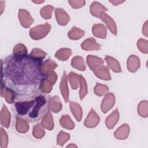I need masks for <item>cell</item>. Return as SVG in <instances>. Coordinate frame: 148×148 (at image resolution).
Listing matches in <instances>:
<instances>
[{
  "mask_svg": "<svg viewBox=\"0 0 148 148\" xmlns=\"http://www.w3.org/2000/svg\"><path fill=\"white\" fill-rule=\"evenodd\" d=\"M41 61L27 54L14 55L8 66V74L18 84L33 83L38 78L39 72H41Z\"/></svg>",
  "mask_w": 148,
  "mask_h": 148,
  "instance_id": "6da1fadb",
  "label": "cell"
},
{
  "mask_svg": "<svg viewBox=\"0 0 148 148\" xmlns=\"http://www.w3.org/2000/svg\"><path fill=\"white\" fill-rule=\"evenodd\" d=\"M51 29V25L46 23L36 25L29 30V35L34 40H40L44 38L49 32Z\"/></svg>",
  "mask_w": 148,
  "mask_h": 148,
  "instance_id": "7a4b0ae2",
  "label": "cell"
},
{
  "mask_svg": "<svg viewBox=\"0 0 148 148\" xmlns=\"http://www.w3.org/2000/svg\"><path fill=\"white\" fill-rule=\"evenodd\" d=\"M57 75L56 72H51L47 74L46 77L42 79L41 80L39 88L40 91L44 93H49L51 90L53 86L56 82Z\"/></svg>",
  "mask_w": 148,
  "mask_h": 148,
  "instance_id": "3957f363",
  "label": "cell"
},
{
  "mask_svg": "<svg viewBox=\"0 0 148 148\" xmlns=\"http://www.w3.org/2000/svg\"><path fill=\"white\" fill-rule=\"evenodd\" d=\"M18 17L21 25L25 28H29L34 22V19L29 13L25 9H20L19 10Z\"/></svg>",
  "mask_w": 148,
  "mask_h": 148,
  "instance_id": "277c9868",
  "label": "cell"
},
{
  "mask_svg": "<svg viewBox=\"0 0 148 148\" xmlns=\"http://www.w3.org/2000/svg\"><path fill=\"white\" fill-rule=\"evenodd\" d=\"M115 101V97L113 93L109 92L106 94L101 102V108L102 111L103 113H106L113 106Z\"/></svg>",
  "mask_w": 148,
  "mask_h": 148,
  "instance_id": "5b68a950",
  "label": "cell"
},
{
  "mask_svg": "<svg viewBox=\"0 0 148 148\" xmlns=\"http://www.w3.org/2000/svg\"><path fill=\"white\" fill-rule=\"evenodd\" d=\"M97 17L99 18L106 24L108 28L113 35H116L117 34V26L116 23L111 17L106 14L104 12L100 13Z\"/></svg>",
  "mask_w": 148,
  "mask_h": 148,
  "instance_id": "8992f818",
  "label": "cell"
},
{
  "mask_svg": "<svg viewBox=\"0 0 148 148\" xmlns=\"http://www.w3.org/2000/svg\"><path fill=\"white\" fill-rule=\"evenodd\" d=\"M100 119L93 109H91L88 114L85 121L84 125L88 128H93L96 127L99 123Z\"/></svg>",
  "mask_w": 148,
  "mask_h": 148,
  "instance_id": "52a82bcc",
  "label": "cell"
},
{
  "mask_svg": "<svg viewBox=\"0 0 148 148\" xmlns=\"http://www.w3.org/2000/svg\"><path fill=\"white\" fill-rule=\"evenodd\" d=\"M34 100H31L29 101H24V102H18L16 103L15 106L17 113L20 115H25L26 114L30 108L33 106L35 103Z\"/></svg>",
  "mask_w": 148,
  "mask_h": 148,
  "instance_id": "ba28073f",
  "label": "cell"
},
{
  "mask_svg": "<svg viewBox=\"0 0 148 148\" xmlns=\"http://www.w3.org/2000/svg\"><path fill=\"white\" fill-rule=\"evenodd\" d=\"M55 16L58 24L60 25H66L70 20V17L69 15L62 8L56 9Z\"/></svg>",
  "mask_w": 148,
  "mask_h": 148,
  "instance_id": "9c48e42d",
  "label": "cell"
},
{
  "mask_svg": "<svg viewBox=\"0 0 148 148\" xmlns=\"http://www.w3.org/2000/svg\"><path fill=\"white\" fill-rule=\"evenodd\" d=\"M101 45L98 44L95 39L92 38L86 39L82 44L81 47L86 51L99 50L101 49Z\"/></svg>",
  "mask_w": 148,
  "mask_h": 148,
  "instance_id": "30bf717a",
  "label": "cell"
},
{
  "mask_svg": "<svg viewBox=\"0 0 148 148\" xmlns=\"http://www.w3.org/2000/svg\"><path fill=\"white\" fill-rule=\"evenodd\" d=\"M35 101L36 102V104L32 111L29 113V116L31 118H36L38 116L40 109L46 103V99L45 97L42 95H39L36 97Z\"/></svg>",
  "mask_w": 148,
  "mask_h": 148,
  "instance_id": "8fae6325",
  "label": "cell"
},
{
  "mask_svg": "<svg viewBox=\"0 0 148 148\" xmlns=\"http://www.w3.org/2000/svg\"><path fill=\"white\" fill-rule=\"evenodd\" d=\"M96 76L101 79L105 80H109L111 79V76L108 68L104 65H101L92 71Z\"/></svg>",
  "mask_w": 148,
  "mask_h": 148,
  "instance_id": "7c38bea8",
  "label": "cell"
},
{
  "mask_svg": "<svg viewBox=\"0 0 148 148\" xmlns=\"http://www.w3.org/2000/svg\"><path fill=\"white\" fill-rule=\"evenodd\" d=\"M92 32L95 36L101 39H105L107 35V28L102 24H96L93 25Z\"/></svg>",
  "mask_w": 148,
  "mask_h": 148,
  "instance_id": "4fadbf2b",
  "label": "cell"
},
{
  "mask_svg": "<svg viewBox=\"0 0 148 148\" xmlns=\"http://www.w3.org/2000/svg\"><path fill=\"white\" fill-rule=\"evenodd\" d=\"M60 89L64 98V99L65 100V102H67L69 99V90L67 84V76L65 71L64 72L61 79V81L60 84Z\"/></svg>",
  "mask_w": 148,
  "mask_h": 148,
  "instance_id": "5bb4252c",
  "label": "cell"
},
{
  "mask_svg": "<svg viewBox=\"0 0 148 148\" xmlns=\"http://www.w3.org/2000/svg\"><path fill=\"white\" fill-rule=\"evenodd\" d=\"M130 133V127L127 124H124L114 132V136L118 139L123 140L127 138Z\"/></svg>",
  "mask_w": 148,
  "mask_h": 148,
  "instance_id": "9a60e30c",
  "label": "cell"
},
{
  "mask_svg": "<svg viewBox=\"0 0 148 148\" xmlns=\"http://www.w3.org/2000/svg\"><path fill=\"white\" fill-rule=\"evenodd\" d=\"M1 124L6 128H8L10 124L11 115L9 110L5 105H3V107L1 111Z\"/></svg>",
  "mask_w": 148,
  "mask_h": 148,
  "instance_id": "2e32d148",
  "label": "cell"
},
{
  "mask_svg": "<svg viewBox=\"0 0 148 148\" xmlns=\"http://www.w3.org/2000/svg\"><path fill=\"white\" fill-rule=\"evenodd\" d=\"M140 67L139 58L135 56L131 55L127 60V68L131 72H136Z\"/></svg>",
  "mask_w": 148,
  "mask_h": 148,
  "instance_id": "e0dca14e",
  "label": "cell"
},
{
  "mask_svg": "<svg viewBox=\"0 0 148 148\" xmlns=\"http://www.w3.org/2000/svg\"><path fill=\"white\" fill-rule=\"evenodd\" d=\"M119 119V113L117 109H116L106 119L105 121L106 126L109 129H112L117 123Z\"/></svg>",
  "mask_w": 148,
  "mask_h": 148,
  "instance_id": "ac0fdd59",
  "label": "cell"
},
{
  "mask_svg": "<svg viewBox=\"0 0 148 148\" xmlns=\"http://www.w3.org/2000/svg\"><path fill=\"white\" fill-rule=\"evenodd\" d=\"M87 63L90 68L93 71L103 64V61L99 57L88 55L87 57Z\"/></svg>",
  "mask_w": 148,
  "mask_h": 148,
  "instance_id": "d6986e66",
  "label": "cell"
},
{
  "mask_svg": "<svg viewBox=\"0 0 148 148\" xmlns=\"http://www.w3.org/2000/svg\"><path fill=\"white\" fill-rule=\"evenodd\" d=\"M57 66V64L51 60H46L40 65V71L43 74H48Z\"/></svg>",
  "mask_w": 148,
  "mask_h": 148,
  "instance_id": "ffe728a7",
  "label": "cell"
},
{
  "mask_svg": "<svg viewBox=\"0 0 148 148\" xmlns=\"http://www.w3.org/2000/svg\"><path fill=\"white\" fill-rule=\"evenodd\" d=\"M49 107L52 112L57 113L62 109V104L58 96H54L49 101Z\"/></svg>",
  "mask_w": 148,
  "mask_h": 148,
  "instance_id": "44dd1931",
  "label": "cell"
},
{
  "mask_svg": "<svg viewBox=\"0 0 148 148\" xmlns=\"http://www.w3.org/2000/svg\"><path fill=\"white\" fill-rule=\"evenodd\" d=\"M107 8H105L103 5L101 4L98 2H94L91 3L90 6V13L91 14L95 16L98 17V16L102 12H105L107 11Z\"/></svg>",
  "mask_w": 148,
  "mask_h": 148,
  "instance_id": "7402d4cb",
  "label": "cell"
},
{
  "mask_svg": "<svg viewBox=\"0 0 148 148\" xmlns=\"http://www.w3.org/2000/svg\"><path fill=\"white\" fill-rule=\"evenodd\" d=\"M70 109L73 116L77 121H80L82 117V109L79 104L77 103L70 101Z\"/></svg>",
  "mask_w": 148,
  "mask_h": 148,
  "instance_id": "603a6c76",
  "label": "cell"
},
{
  "mask_svg": "<svg viewBox=\"0 0 148 148\" xmlns=\"http://www.w3.org/2000/svg\"><path fill=\"white\" fill-rule=\"evenodd\" d=\"M41 125L44 128H46L48 130H52L54 127V121L53 117L51 113L50 112H48L44 116L42 121Z\"/></svg>",
  "mask_w": 148,
  "mask_h": 148,
  "instance_id": "cb8c5ba5",
  "label": "cell"
},
{
  "mask_svg": "<svg viewBox=\"0 0 148 148\" xmlns=\"http://www.w3.org/2000/svg\"><path fill=\"white\" fill-rule=\"evenodd\" d=\"M109 67L114 72H121V66L117 60L109 56H106L105 58Z\"/></svg>",
  "mask_w": 148,
  "mask_h": 148,
  "instance_id": "d4e9b609",
  "label": "cell"
},
{
  "mask_svg": "<svg viewBox=\"0 0 148 148\" xmlns=\"http://www.w3.org/2000/svg\"><path fill=\"white\" fill-rule=\"evenodd\" d=\"M29 128V125L26 120L17 116L16 129L18 132L20 133H25L28 131Z\"/></svg>",
  "mask_w": 148,
  "mask_h": 148,
  "instance_id": "484cf974",
  "label": "cell"
},
{
  "mask_svg": "<svg viewBox=\"0 0 148 148\" xmlns=\"http://www.w3.org/2000/svg\"><path fill=\"white\" fill-rule=\"evenodd\" d=\"M71 65L73 68L80 71H84L86 68L84 60L80 56L73 57L71 61Z\"/></svg>",
  "mask_w": 148,
  "mask_h": 148,
  "instance_id": "4316f807",
  "label": "cell"
},
{
  "mask_svg": "<svg viewBox=\"0 0 148 148\" xmlns=\"http://www.w3.org/2000/svg\"><path fill=\"white\" fill-rule=\"evenodd\" d=\"M85 34V31L84 30L80 29L76 27H73L68 34V36L69 38L72 40H78L82 38Z\"/></svg>",
  "mask_w": 148,
  "mask_h": 148,
  "instance_id": "83f0119b",
  "label": "cell"
},
{
  "mask_svg": "<svg viewBox=\"0 0 148 148\" xmlns=\"http://www.w3.org/2000/svg\"><path fill=\"white\" fill-rule=\"evenodd\" d=\"M72 55V50L68 48L59 49L55 54V57L61 61H66Z\"/></svg>",
  "mask_w": 148,
  "mask_h": 148,
  "instance_id": "f1b7e54d",
  "label": "cell"
},
{
  "mask_svg": "<svg viewBox=\"0 0 148 148\" xmlns=\"http://www.w3.org/2000/svg\"><path fill=\"white\" fill-rule=\"evenodd\" d=\"M60 125L68 130H72L75 127V124L68 115H63L60 120Z\"/></svg>",
  "mask_w": 148,
  "mask_h": 148,
  "instance_id": "f546056e",
  "label": "cell"
},
{
  "mask_svg": "<svg viewBox=\"0 0 148 148\" xmlns=\"http://www.w3.org/2000/svg\"><path fill=\"white\" fill-rule=\"evenodd\" d=\"M1 95L2 97H4V98H5V100L8 103H12L13 102V101L14 99V92L10 89H8V88H5L3 90V84H2Z\"/></svg>",
  "mask_w": 148,
  "mask_h": 148,
  "instance_id": "4dcf8cb0",
  "label": "cell"
},
{
  "mask_svg": "<svg viewBox=\"0 0 148 148\" xmlns=\"http://www.w3.org/2000/svg\"><path fill=\"white\" fill-rule=\"evenodd\" d=\"M79 77L80 75H78L77 73L73 72H71L69 73L67 79H68V81L72 89L76 90L77 88L79 83Z\"/></svg>",
  "mask_w": 148,
  "mask_h": 148,
  "instance_id": "1f68e13d",
  "label": "cell"
},
{
  "mask_svg": "<svg viewBox=\"0 0 148 148\" xmlns=\"http://www.w3.org/2000/svg\"><path fill=\"white\" fill-rule=\"evenodd\" d=\"M79 84H80V91H79V96L80 99H83L84 97L87 94V86L86 82L84 78L80 75L79 77Z\"/></svg>",
  "mask_w": 148,
  "mask_h": 148,
  "instance_id": "d6a6232c",
  "label": "cell"
},
{
  "mask_svg": "<svg viewBox=\"0 0 148 148\" xmlns=\"http://www.w3.org/2000/svg\"><path fill=\"white\" fill-rule=\"evenodd\" d=\"M148 103L147 101H142L139 104L138 106V114L143 117H147L148 116Z\"/></svg>",
  "mask_w": 148,
  "mask_h": 148,
  "instance_id": "836d02e7",
  "label": "cell"
},
{
  "mask_svg": "<svg viewBox=\"0 0 148 148\" xmlns=\"http://www.w3.org/2000/svg\"><path fill=\"white\" fill-rule=\"evenodd\" d=\"M94 93L98 96H103L109 91V88L107 86L97 83L94 87Z\"/></svg>",
  "mask_w": 148,
  "mask_h": 148,
  "instance_id": "e575fe53",
  "label": "cell"
},
{
  "mask_svg": "<svg viewBox=\"0 0 148 148\" xmlns=\"http://www.w3.org/2000/svg\"><path fill=\"white\" fill-rule=\"evenodd\" d=\"M53 11V7L51 5H47L44 6L40 10V14L42 17L45 19H49L51 17L52 12Z\"/></svg>",
  "mask_w": 148,
  "mask_h": 148,
  "instance_id": "d590c367",
  "label": "cell"
},
{
  "mask_svg": "<svg viewBox=\"0 0 148 148\" xmlns=\"http://www.w3.org/2000/svg\"><path fill=\"white\" fill-rule=\"evenodd\" d=\"M45 132L42 125L38 124L34 126L32 135L35 138L37 139H40L45 135Z\"/></svg>",
  "mask_w": 148,
  "mask_h": 148,
  "instance_id": "8d00e7d4",
  "label": "cell"
},
{
  "mask_svg": "<svg viewBox=\"0 0 148 148\" xmlns=\"http://www.w3.org/2000/svg\"><path fill=\"white\" fill-rule=\"evenodd\" d=\"M13 52L14 56L25 55L27 53V49L25 45L21 43H18L15 45L13 47Z\"/></svg>",
  "mask_w": 148,
  "mask_h": 148,
  "instance_id": "74e56055",
  "label": "cell"
},
{
  "mask_svg": "<svg viewBox=\"0 0 148 148\" xmlns=\"http://www.w3.org/2000/svg\"><path fill=\"white\" fill-rule=\"evenodd\" d=\"M46 55H47V53L45 52L43 50L39 49H36V48L32 50L30 54V56L34 58L39 60H42V61Z\"/></svg>",
  "mask_w": 148,
  "mask_h": 148,
  "instance_id": "f35d334b",
  "label": "cell"
},
{
  "mask_svg": "<svg viewBox=\"0 0 148 148\" xmlns=\"http://www.w3.org/2000/svg\"><path fill=\"white\" fill-rule=\"evenodd\" d=\"M70 138V135L64 132V131H60L58 135H57V143L58 145H60L62 146Z\"/></svg>",
  "mask_w": 148,
  "mask_h": 148,
  "instance_id": "ab89813d",
  "label": "cell"
},
{
  "mask_svg": "<svg viewBox=\"0 0 148 148\" xmlns=\"http://www.w3.org/2000/svg\"><path fill=\"white\" fill-rule=\"evenodd\" d=\"M8 143V136L6 132L2 128L0 129V146L1 148H6Z\"/></svg>",
  "mask_w": 148,
  "mask_h": 148,
  "instance_id": "60d3db41",
  "label": "cell"
},
{
  "mask_svg": "<svg viewBox=\"0 0 148 148\" xmlns=\"http://www.w3.org/2000/svg\"><path fill=\"white\" fill-rule=\"evenodd\" d=\"M137 46L138 49L142 53L147 54L148 53V48H147V40L140 39L138 40Z\"/></svg>",
  "mask_w": 148,
  "mask_h": 148,
  "instance_id": "b9f144b4",
  "label": "cell"
},
{
  "mask_svg": "<svg viewBox=\"0 0 148 148\" xmlns=\"http://www.w3.org/2000/svg\"><path fill=\"white\" fill-rule=\"evenodd\" d=\"M68 3L74 9L80 8L85 5V1H68Z\"/></svg>",
  "mask_w": 148,
  "mask_h": 148,
  "instance_id": "7bdbcfd3",
  "label": "cell"
},
{
  "mask_svg": "<svg viewBox=\"0 0 148 148\" xmlns=\"http://www.w3.org/2000/svg\"><path fill=\"white\" fill-rule=\"evenodd\" d=\"M142 33L146 37L147 36V21H146L143 26Z\"/></svg>",
  "mask_w": 148,
  "mask_h": 148,
  "instance_id": "ee69618b",
  "label": "cell"
},
{
  "mask_svg": "<svg viewBox=\"0 0 148 148\" xmlns=\"http://www.w3.org/2000/svg\"><path fill=\"white\" fill-rule=\"evenodd\" d=\"M109 2L110 3H112L113 5L117 6L119 4H121V3H123L124 2V1H109Z\"/></svg>",
  "mask_w": 148,
  "mask_h": 148,
  "instance_id": "f6af8a7d",
  "label": "cell"
},
{
  "mask_svg": "<svg viewBox=\"0 0 148 148\" xmlns=\"http://www.w3.org/2000/svg\"><path fill=\"white\" fill-rule=\"evenodd\" d=\"M5 3L4 1H1L0 2V8H1V14H2L3 11V9L5 7V5L3 4Z\"/></svg>",
  "mask_w": 148,
  "mask_h": 148,
  "instance_id": "bcb514c9",
  "label": "cell"
},
{
  "mask_svg": "<svg viewBox=\"0 0 148 148\" xmlns=\"http://www.w3.org/2000/svg\"><path fill=\"white\" fill-rule=\"evenodd\" d=\"M77 147V146H76L74 144H71V145H69L67 146V147Z\"/></svg>",
  "mask_w": 148,
  "mask_h": 148,
  "instance_id": "7dc6e473",
  "label": "cell"
},
{
  "mask_svg": "<svg viewBox=\"0 0 148 148\" xmlns=\"http://www.w3.org/2000/svg\"><path fill=\"white\" fill-rule=\"evenodd\" d=\"M32 2L35 3H41L42 2H44V1H33Z\"/></svg>",
  "mask_w": 148,
  "mask_h": 148,
  "instance_id": "c3c4849f",
  "label": "cell"
}]
</instances>
